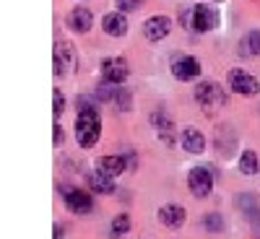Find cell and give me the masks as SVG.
Here are the masks:
<instances>
[{"label": "cell", "instance_id": "obj_1", "mask_svg": "<svg viewBox=\"0 0 260 239\" xmlns=\"http://www.w3.org/2000/svg\"><path fill=\"white\" fill-rule=\"evenodd\" d=\"M99 133H102V120H99V112L94 107H81L78 112V120H76V138L83 148H94V143L99 141Z\"/></svg>", "mask_w": 260, "mask_h": 239}, {"label": "cell", "instance_id": "obj_2", "mask_svg": "<svg viewBox=\"0 0 260 239\" xmlns=\"http://www.w3.org/2000/svg\"><path fill=\"white\" fill-rule=\"evenodd\" d=\"M195 99H198V104L203 107V110H213V107H219L226 101V94L221 91L219 83L213 81H203L198 89H195Z\"/></svg>", "mask_w": 260, "mask_h": 239}, {"label": "cell", "instance_id": "obj_3", "mask_svg": "<svg viewBox=\"0 0 260 239\" xmlns=\"http://www.w3.org/2000/svg\"><path fill=\"white\" fill-rule=\"evenodd\" d=\"M229 86H232V91L242 94V96H255V94L260 91L257 78H255V76H250L247 71H240V68L229 71Z\"/></svg>", "mask_w": 260, "mask_h": 239}, {"label": "cell", "instance_id": "obj_4", "mask_svg": "<svg viewBox=\"0 0 260 239\" xmlns=\"http://www.w3.org/2000/svg\"><path fill=\"white\" fill-rule=\"evenodd\" d=\"M198 73H201V62L192 55H177L172 60V76L177 81H192L198 78Z\"/></svg>", "mask_w": 260, "mask_h": 239}, {"label": "cell", "instance_id": "obj_5", "mask_svg": "<svg viewBox=\"0 0 260 239\" xmlns=\"http://www.w3.org/2000/svg\"><path fill=\"white\" fill-rule=\"evenodd\" d=\"M187 185H190V192L195 198H206L213 187V175L206 169V166H195L190 175H187Z\"/></svg>", "mask_w": 260, "mask_h": 239}, {"label": "cell", "instance_id": "obj_6", "mask_svg": "<svg viewBox=\"0 0 260 239\" xmlns=\"http://www.w3.org/2000/svg\"><path fill=\"white\" fill-rule=\"evenodd\" d=\"M102 73H104V81H110V83H122L127 76H130V65L125 57H107L102 62Z\"/></svg>", "mask_w": 260, "mask_h": 239}, {"label": "cell", "instance_id": "obj_7", "mask_svg": "<svg viewBox=\"0 0 260 239\" xmlns=\"http://www.w3.org/2000/svg\"><path fill=\"white\" fill-rule=\"evenodd\" d=\"M216 24H219V13H216L213 8H206V6L192 8V29L198 34H206V31L216 29Z\"/></svg>", "mask_w": 260, "mask_h": 239}, {"label": "cell", "instance_id": "obj_8", "mask_svg": "<svg viewBox=\"0 0 260 239\" xmlns=\"http://www.w3.org/2000/svg\"><path fill=\"white\" fill-rule=\"evenodd\" d=\"M169 31H172V21L167 16H151V18H146V24H143V34L151 42H161Z\"/></svg>", "mask_w": 260, "mask_h": 239}, {"label": "cell", "instance_id": "obj_9", "mask_svg": "<svg viewBox=\"0 0 260 239\" xmlns=\"http://www.w3.org/2000/svg\"><path fill=\"white\" fill-rule=\"evenodd\" d=\"M65 24H68V29H73V31H78V34H86L91 29V24H94V13L89 11V8H73L71 13H68V18H65Z\"/></svg>", "mask_w": 260, "mask_h": 239}, {"label": "cell", "instance_id": "obj_10", "mask_svg": "<svg viewBox=\"0 0 260 239\" xmlns=\"http://www.w3.org/2000/svg\"><path fill=\"white\" fill-rule=\"evenodd\" d=\"M65 206L73 213H89L94 208V200H91V195L83 192V190H65Z\"/></svg>", "mask_w": 260, "mask_h": 239}, {"label": "cell", "instance_id": "obj_11", "mask_svg": "<svg viewBox=\"0 0 260 239\" xmlns=\"http://www.w3.org/2000/svg\"><path fill=\"white\" fill-rule=\"evenodd\" d=\"M76 65V55H73V47L68 42H57L55 45V73L57 76H65V71Z\"/></svg>", "mask_w": 260, "mask_h": 239}, {"label": "cell", "instance_id": "obj_12", "mask_svg": "<svg viewBox=\"0 0 260 239\" xmlns=\"http://www.w3.org/2000/svg\"><path fill=\"white\" fill-rule=\"evenodd\" d=\"M102 29H104V34L107 37H125V31H127V18H125V13H107L104 18H102Z\"/></svg>", "mask_w": 260, "mask_h": 239}, {"label": "cell", "instance_id": "obj_13", "mask_svg": "<svg viewBox=\"0 0 260 239\" xmlns=\"http://www.w3.org/2000/svg\"><path fill=\"white\" fill-rule=\"evenodd\" d=\"M185 208L182 206H177V203H169V206H164L161 211H159V219H161V224L164 226H169V229H180L182 224H185Z\"/></svg>", "mask_w": 260, "mask_h": 239}, {"label": "cell", "instance_id": "obj_14", "mask_svg": "<svg viewBox=\"0 0 260 239\" xmlns=\"http://www.w3.org/2000/svg\"><path fill=\"white\" fill-rule=\"evenodd\" d=\"M89 185H91V190L99 192V195H110V192H115V177L104 175L102 169H96V172H91V175H89Z\"/></svg>", "mask_w": 260, "mask_h": 239}, {"label": "cell", "instance_id": "obj_15", "mask_svg": "<svg viewBox=\"0 0 260 239\" xmlns=\"http://www.w3.org/2000/svg\"><path fill=\"white\" fill-rule=\"evenodd\" d=\"M182 146L187 154H203V148H206V138L201 130H195V127H187L185 133H182Z\"/></svg>", "mask_w": 260, "mask_h": 239}, {"label": "cell", "instance_id": "obj_16", "mask_svg": "<svg viewBox=\"0 0 260 239\" xmlns=\"http://www.w3.org/2000/svg\"><path fill=\"white\" fill-rule=\"evenodd\" d=\"M99 169L104 172V175H110V177H117V175H122V172L127 169V161H125V156H102L99 159Z\"/></svg>", "mask_w": 260, "mask_h": 239}, {"label": "cell", "instance_id": "obj_17", "mask_svg": "<svg viewBox=\"0 0 260 239\" xmlns=\"http://www.w3.org/2000/svg\"><path fill=\"white\" fill-rule=\"evenodd\" d=\"M240 52H242L245 57L260 55V31H250V34H245V39L240 42Z\"/></svg>", "mask_w": 260, "mask_h": 239}, {"label": "cell", "instance_id": "obj_18", "mask_svg": "<svg viewBox=\"0 0 260 239\" xmlns=\"http://www.w3.org/2000/svg\"><path fill=\"white\" fill-rule=\"evenodd\" d=\"M257 156H255V151H245V154L240 156V172L242 175H257Z\"/></svg>", "mask_w": 260, "mask_h": 239}, {"label": "cell", "instance_id": "obj_19", "mask_svg": "<svg viewBox=\"0 0 260 239\" xmlns=\"http://www.w3.org/2000/svg\"><path fill=\"white\" fill-rule=\"evenodd\" d=\"M130 231V219L125 213H120V216H115V221H112V226H110V236L112 239H120V236H125Z\"/></svg>", "mask_w": 260, "mask_h": 239}, {"label": "cell", "instance_id": "obj_20", "mask_svg": "<svg viewBox=\"0 0 260 239\" xmlns=\"http://www.w3.org/2000/svg\"><path fill=\"white\" fill-rule=\"evenodd\" d=\"M117 94H120V89H117L115 83H110V81H104L99 89H96V99H102V101H115Z\"/></svg>", "mask_w": 260, "mask_h": 239}, {"label": "cell", "instance_id": "obj_21", "mask_svg": "<svg viewBox=\"0 0 260 239\" xmlns=\"http://www.w3.org/2000/svg\"><path fill=\"white\" fill-rule=\"evenodd\" d=\"M151 122H154V125H156V127L161 130V135H164V138L169 141V133H172V120H169V117H167L164 112H156L154 117H151Z\"/></svg>", "mask_w": 260, "mask_h": 239}, {"label": "cell", "instance_id": "obj_22", "mask_svg": "<svg viewBox=\"0 0 260 239\" xmlns=\"http://www.w3.org/2000/svg\"><path fill=\"white\" fill-rule=\"evenodd\" d=\"M203 226L208 229V231H216L219 234L221 229H224V219L219 213H206V219H203Z\"/></svg>", "mask_w": 260, "mask_h": 239}, {"label": "cell", "instance_id": "obj_23", "mask_svg": "<svg viewBox=\"0 0 260 239\" xmlns=\"http://www.w3.org/2000/svg\"><path fill=\"white\" fill-rule=\"evenodd\" d=\"M143 0H117V8L120 13H130V11H138Z\"/></svg>", "mask_w": 260, "mask_h": 239}, {"label": "cell", "instance_id": "obj_24", "mask_svg": "<svg viewBox=\"0 0 260 239\" xmlns=\"http://www.w3.org/2000/svg\"><path fill=\"white\" fill-rule=\"evenodd\" d=\"M65 110V99H62V91H55V117H60Z\"/></svg>", "mask_w": 260, "mask_h": 239}, {"label": "cell", "instance_id": "obj_25", "mask_svg": "<svg viewBox=\"0 0 260 239\" xmlns=\"http://www.w3.org/2000/svg\"><path fill=\"white\" fill-rule=\"evenodd\" d=\"M117 99H120V110L125 112V110H127V101H130V91H125V89H120V94H117Z\"/></svg>", "mask_w": 260, "mask_h": 239}, {"label": "cell", "instance_id": "obj_26", "mask_svg": "<svg viewBox=\"0 0 260 239\" xmlns=\"http://www.w3.org/2000/svg\"><path fill=\"white\" fill-rule=\"evenodd\" d=\"M60 143H62V127L55 125V146H60Z\"/></svg>", "mask_w": 260, "mask_h": 239}, {"label": "cell", "instance_id": "obj_27", "mask_svg": "<svg viewBox=\"0 0 260 239\" xmlns=\"http://www.w3.org/2000/svg\"><path fill=\"white\" fill-rule=\"evenodd\" d=\"M55 234H57V236H55V239H62V226H60V224H57V226H55Z\"/></svg>", "mask_w": 260, "mask_h": 239}]
</instances>
